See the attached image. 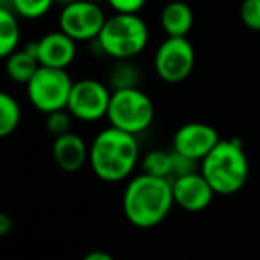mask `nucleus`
I'll use <instances>...</instances> for the list:
<instances>
[{"instance_id": "1", "label": "nucleus", "mask_w": 260, "mask_h": 260, "mask_svg": "<svg viewBox=\"0 0 260 260\" xmlns=\"http://www.w3.org/2000/svg\"><path fill=\"white\" fill-rule=\"evenodd\" d=\"M123 214L136 228H153L160 224L175 207L171 180L141 173L130 178L121 198Z\"/></svg>"}, {"instance_id": "2", "label": "nucleus", "mask_w": 260, "mask_h": 260, "mask_svg": "<svg viewBox=\"0 0 260 260\" xmlns=\"http://www.w3.org/2000/svg\"><path fill=\"white\" fill-rule=\"evenodd\" d=\"M139 160L138 136L114 126L100 130L89 145V166L94 177L104 182L126 180Z\"/></svg>"}, {"instance_id": "3", "label": "nucleus", "mask_w": 260, "mask_h": 260, "mask_svg": "<svg viewBox=\"0 0 260 260\" xmlns=\"http://www.w3.org/2000/svg\"><path fill=\"white\" fill-rule=\"evenodd\" d=\"M200 173L216 194L230 196L241 191L249 177V160L241 139H221L200 162Z\"/></svg>"}, {"instance_id": "4", "label": "nucleus", "mask_w": 260, "mask_h": 260, "mask_svg": "<svg viewBox=\"0 0 260 260\" xmlns=\"http://www.w3.org/2000/svg\"><path fill=\"white\" fill-rule=\"evenodd\" d=\"M148 40V25L141 16L114 13L112 16H107V22L96 43L107 57L116 61H128L138 57L145 50Z\"/></svg>"}, {"instance_id": "5", "label": "nucleus", "mask_w": 260, "mask_h": 260, "mask_svg": "<svg viewBox=\"0 0 260 260\" xmlns=\"http://www.w3.org/2000/svg\"><path fill=\"white\" fill-rule=\"evenodd\" d=\"M153 118H155V105L143 89L128 87V89L112 91L107 111L111 126L132 136H139L152 126Z\"/></svg>"}, {"instance_id": "6", "label": "nucleus", "mask_w": 260, "mask_h": 260, "mask_svg": "<svg viewBox=\"0 0 260 260\" xmlns=\"http://www.w3.org/2000/svg\"><path fill=\"white\" fill-rule=\"evenodd\" d=\"M73 84L75 82L66 70L40 66L36 75L25 86L27 96L38 111L50 114V112L66 109Z\"/></svg>"}, {"instance_id": "7", "label": "nucleus", "mask_w": 260, "mask_h": 260, "mask_svg": "<svg viewBox=\"0 0 260 260\" xmlns=\"http://www.w3.org/2000/svg\"><path fill=\"white\" fill-rule=\"evenodd\" d=\"M194 47L187 38H168L153 55L155 73L168 84L184 82L194 70Z\"/></svg>"}, {"instance_id": "8", "label": "nucleus", "mask_w": 260, "mask_h": 260, "mask_svg": "<svg viewBox=\"0 0 260 260\" xmlns=\"http://www.w3.org/2000/svg\"><path fill=\"white\" fill-rule=\"evenodd\" d=\"M112 91L107 84L96 79H80L73 84L68 100V112L73 119L84 123H93L107 118Z\"/></svg>"}, {"instance_id": "9", "label": "nucleus", "mask_w": 260, "mask_h": 260, "mask_svg": "<svg viewBox=\"0 0 260 260\" xmlns=\"http://www.w3.org/2000/svg\"><path fill=\"white\" fill-rule=\"evenodd\" d=\"M107 16L104 9L89 0H75L72 4L62 6L59 15V30L79 41L98 40L104 29Z\"/></svg>"}, {"instance_id": "10", "label": "nucleus", "mask_w": 260, "mask_h": 260, "mask_svg": "<svg viewBox=\"0 0 260 260\" xmlns=\"http://www.w3.org/2000/svg\"><path fill=\"white\" fill-rule=\"evenodd\" d=\"M219 141V132L212 125L202 121H189L175 130L171 145L175 152H178L180 155L202 162Z\"/></svg>"}, {"instance_id": "11", "label": "nucleus", "mask_w": 260, "mask_h": 260, "mask_svg": "<svg viewBox=\"0 0 260 260\" xmlns=\"http://www.w3.org/2000/svg\"><path fill=\"white\" fill-rule=\"evenodd\" d=\"M41 66L66 70L77 57V41L62 30H52L32 43Z\"/></svg>"}, {"instance_id": "12", "label": "nucleus", "mask_w": 260, "mask_h": 260, "mask_svg": "<svg viewBox=\"0 0 260 260\" xmlns=\"http://www.w3.org/2000/svg\"><path fill=\"white\" fill-rule=\"evenodd\" d=\"M171 184H173L175 205L185 212H202L212 203L216 196L214 189L200 171L177 178Z\"/></svg>"}, {"instance_id": "13", "label": "nucleus", "mask_w": 260, "mask_h": 260, "mask_svg": "<svg viewBox=\"0 0 260 260\" xmlns=\"http://www.w3.org/2000/svg\"><path fill=\"white\" fill-rule=\"evenodd\" d=\"M52 159L55 166L64 173H75L82 170L84 164L89 162V146L75 132L59 136V138H54Z\"/></svg>"}, {"instance_id": "14", "label": "nucleus", "mask_w": 260, "mask_h": 260, "mask_svg": "<svg viewBox=\"0 0 260 260\" xmlns=\"http://www.w3.org/2000/svg\"><path fill=\"white\" fill-rule=\"evenodd\" d=\"M194 25V13L187 0L168 2L160 11V27L168 38H187Z\"/></svg>"}, {"instance_id": "15", "label": "nucleus", "mask_w": 260, "mask_h": 260, "mask_svg": "<svg viewBox=\"0 0 260 260\" xmlns=\"http://www.w3.org/2000/svg\"><path fill=\"white\" fill-rule=\"evenodd\" d=\"M40 61L36 57V52L32 48V43L27 48H18L13 52L9 57H6V73L13 82L18 84H29V80L36 75L40 70Z\"/></svg>"}, {"instance_id": "16", "label": "nucleus", "mask_w": 260, "mask_h": 260, "mask_svg": "<svg viewBox=\"0 0 260 260\" xmlns=\"http://www.w3.org/2000/svg\"><path fill=\"white\" fill-rule=\"evenodd\" d=\"M20 23L18 16L11 9L0 8V55L9 57L13 52L18 50L20 45Z\"/></svg>"}, {"instance_id": "17", "label": "nucleus", "mask_w": 260, "mask_h": 260, "mask_svg": "<svg viewBox=\"0 0 260 260\" xmlns=\"http://www.w3.org/2000/svg\"><path fill=\"white\" fill-rule=\"evenodd\" d=\"M139 82H141V72L132 62V59H128V61H116L111 66V70H109L107 86L111 87V91L139 87Z\"/></svg>"}, {"instance_id": "18", "label": "nucleus", "mask_w": 260, "mask_h": 260, "mask_svg": "<svg viewBox=\"0 0 260 260\" xmlns=\"http://www.w3.org/2000/svg\"><path fill=\"white\" fill-rule=\"evenodd\" d=\"M143 173L171 180L173 177V150H152L143 157Z\"/></svg>"}, {"instance_id": "19", "label": "nucleus", "mask_w": 260, "mask_h": 260, "mask_svg": "<svg viewBox=\"0 0 260 260\" xmlns=\"http://www.w3.org/2000/svg\"><path fill=\"white\" fill-rule=\"evenodd\" d=\"M20 121H22V107L18 100L9 93H2L0 94V136L8 138L15 134Z\"/></svg>"}, {"instance_id": "20", "label": "nucleus", "mask_w": 260, "mask_h": 260, "mask_svg": "<svg viewBox=\"0 0 260 260\" xmlns=\"http://www.w3.org/2000/svg\"><path fill=\"white\" fill-rule=\"evenodd\" d=\"M55 4V0H11V11L25 20H40Z\"/></svg>"}, {"instance_id": "21", "label": "nucleus", "mask_w": 260, "mask_h": 260, "mask_svg": "<svg viewBox=\"0 0 260 260\" xmlns=\"http://www.w3.org/2000/svg\"><path fill=\"white\" fill-rule=\"evenodd\" d=\"M72 121H73V116L68 112V109L50 112V114H47V130L54 138L70 134L72 132Z\"/></svg>"}, {"instance_id": "22", "label": "nucleus", "mask_w": 260, "mask_h": 260, "mask_svg": "<svg viewBox=\"0 0 260 260\" xmlns=\"http://www.w3.org/2000/svg\"><path fill=\"white\" fill-rule=\"evenodd\" d=\"M239 16L244 27L253 32H260V0H242Z\"/></svg>"}, {"instance_id": "23", "label": "nucleus", "mask_w": 260, "mask_h": 260, "mask_svg": "<svg viewBox=\"0 0 260 260\" xmlns=\"http://www.w3.org/2000/svg\"><path fill=\"white\" fill-rule=\"evenodd\" d=\"M148 0H107L109 8L119 15H139Z\"/></svg>"}, {"instance_id": "24", "label": "nucleus", "mask_w": 260, "mask_h": 260, "mask_svg": "<svg viewBox=\"0 0 260 260\" xmlns=\"http://www.w3.org/2000/svg\"><path fill=\"white\" fill-rule=\"evenodd\" d=\"M82 260H114V256L107 251H100V249H96V251L86 253V255L82 256Z\"/></svg>"}, {"instance_id": "25", "label": "nucleus", "mask_w": 260, "mask_h": 260, "mask_svg": "<svg viewBox=\"0 0 260 260\" xmlns=\"http://www.w3.org/2000/svg\"><path fill=\"white\" fill-rule=\"evenodd\" d=\"M13 226V221L8 214H0V234L2 235H8L9 230Z\"/></svg>"}, {"instance_id": "26", "label": "nucleus", "mask_w": 260, "mask_h": 260, "mask_svg": "<svg viewBox=\"0 0 260 260\" xmlns=\"http://www.w3.org/2000/svg\"><path fill=\"white\" fill-rule=\"evenodd\" d=\"M55 2L61 6H68V4H72V2H75V0H55Z\"/></svg>"}]
</instances>
